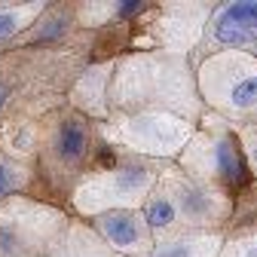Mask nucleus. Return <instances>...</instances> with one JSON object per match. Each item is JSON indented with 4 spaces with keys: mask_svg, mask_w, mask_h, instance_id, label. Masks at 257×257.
I'll return each instance as SVG.
<instances>
[{
    "mask_svg": "<svg viewBox=\"0 0 257 257\" xmlns=\"http://www.w3.org/2000/svg\"><path fill=\"white\" fill-rule=\"evenodd\" d=\"M16 31V16L13 13H0V37H10Z\"/></svg>",
    "mask_w": 257,
    "mask_h": 257,
    "instance_id": "7",
    "label": "nucleus"
},
{
    "mask_svg": "<svg viewBox=\"0 0 257 257\" xmlns=\"http://www.w3.org/2000/svg\"><path fill=\"white\" fill-rule=\"evenodd\" d=\"M233 104H239V107H251V104H257V77L239 80V83L233 86Z\"/></svg>",
    "mask_w": 257,
    "mask_h": 257,
    "instance_id": "5",
    "label": "nucleus"
},
{
    "mask_svg": "<svg viewBox=\"0 0 257 257\" xmlns=\"http://www.w3.org/2000/svg\"><path fill=\"white\" fill-rule=\"evenodd\" d=\"M7 187H10V181H7V172L0 169V196H4V193H7Z\"/></svg>",
    "mask_w": 257,
    "mask_h": 257,
    "instance_id": "12",
    "label": "nucleus"
},
{
    "mask_svg": "<svg viewBox=\"0 0 257 257\" xmlns=\"http://www.w3.org/2000/svg\"><path fill=\"white\" fill-rule=\"evenodd\" d=\"M58 150L64 159H80L86 153V132H83V125L68 119L61 125V138H58Z\"/></svg>",
    "mask_w": 257,
    "mask_h": 257,
    "instance_id": "3",
    "label": "nucleus"
},
{
    "mask_svg": "<svg viewBox=\"0 0 257 257\" xmlns=\"http://www.w3.org/2000/svg\"><path fill=\"white\" fill-rule=\"evenodd\" d=\"M217 159H220V172L236 184V181L242 178V166H239V156H236V150H233V141H220Z\"/></svg>",
    "mask_w": 257,
    "mask_h": 257,
    "instance_id": "4",
    "label": "nucleus"
},
{
    "mask_svg": "<svg viewBox=\"0 0 257 257\" xmlns=\"http://www.w3.org/2000/svg\"><path fill=\"white\" fill-rule=\"evenodd\" d=\"M7 101V86H0V104Z\"/></svg>",
    "mask_w": 257,
    "mask_h": 257,
    "instance_id": "13",
    "label": "nucleus"
},
{
    "mask_svg": "<svg viewBox=\"0 0 257 257\" xmlns=\"http://www.w3.org/2000/svg\"><path fill=\"white\" fill-rule=\"evenodd\" d=\"M172 217H175V208L169 202H153L147 208V223L150 227H166V223H172Z\"/></svg>",
    "mask_w": 257,
    "mask_h": 257,
    "instance_id": "6",
    "label": "nucleus"
},
{
    "mask_svg": "<svg viewBox=\"0 0 257 257\" xmlns=\"http://www.w3.org/2000/svg\"><path fill=\"white\" fill-rule=\"evenodd\" d=\"M104 230H107L110 242H116V245H132L138 239V227H135L132 214H122V211L104 214Z\"/></svg>",
    "mask_w": 257,
    "mask_h": 257,
    "instance_id": "2",
    "label": "nucleus"
},
{
    "mask_svg": "<svg viewBox=\"0 0 257 257\" xmlns=\"http://www.w3.org/2000/svg\"><path fill=\"white\" fill-rule=\"evenodd\" d=\"M135 10H141L138 0H132V4H119V16H128V13H135Z\"/></svg>",
    "mask_w": 257,
    "mask_h": 257,
    "instance_id": "10",
    "label": "nucleus"
},
{
    "mask_svg": "<svg viewBox=\"0 0 257 257\" xmlns=\"http://www.w3.org/2000/svg\"><path fill=\"white\" fill-rule=\"evenodd\" d=\"M156 257H190V248H166V251H159Z\"/></svg>",
    "mask_w": 257,
    "mask_h": 257,
    "instance_id": "9",
    "label": "nucleus"
},
{
    "mask_svg": "<svg viewBox=\"0 0 257 257\" xmlns=\"http://www.w3.org/2000/svg\"><path fill=\"white\" fill-rule=\"evenodd\" d=\"M101 166H104V169H113V153H110L107 147L101 150Z\"/></svg>",
    "mask_w": 257,
    "mask_h": 257,
    "instance_id": "11",
    "label": "nucleus"
},
{
    "mask_svg": "<svg viewBox=\"0 0 257 257\" xmlns=\"http://www.w3.org/2000/svg\"><path fill=\"white\" fill-rule=\"evenodd\" d=\"M257 31V0H245V4H233L220 13L214 34L220 43H245L251 34Z\"/></svg>",
    "mask_w": 257,
    "mask_h": 257,
    "instance_id": "1",
    "label": "nucleus"
},
{
    "mask_svg": "<svg viewBox=\"0 0 257 257\" xmlns=\"http://www.w3.org/2000/svg\"><path fill=\"white\" fill-rule=\"evenodd\" d=\"M141 181H144V172H141V169H128V172L119 178L122 187H135V184H141Z\"/></svg>",
    "mask_w": 257,
    "mask_h": 257,
    "instance_id": "8",
    "label": "nucleus"
},
{
    "mask_svg": "<svg viewBox=\"0 0 257 257\" xmlns=\"http://www.w3.org/2000/svg\"><path fill=\"white\" fill-rule=\"evenodd\" d=\"M245 257H257V248H251V251H248V254H245Z\"/></svg>",
    "mask_w": 257,
    "mask_h": 257,
    "instance_id": "14",
    "label": "nucleus"
}]
</instances>
